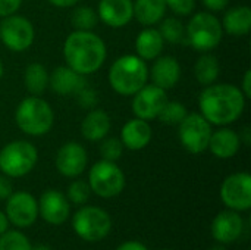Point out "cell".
<instances>
[{
	"instance_id": "23",
	"label": "cell",
	"mask_w": 251,
	"mask_h": 250,
	"mask_svg": "<svg viewBox=\"0 0 251 250\" xmlns=\"http://www.w3.org/2000/svg\"><path fill=\"white\" fill-rule=\"evenodd\" d=\"M163 47H165V40L159 32V29L154 27H144L135 38L137 56H140L146 62L159 57L163 52Z\"/></svg>"
},
{
	"instance_id": "5",
	"label": "cell",
	"mask_w": 251,
	"mask_h": 250,
	"mask_svg": "<svg viewBox=\"0 0 251 250\" xmlns=\"http://www.w3.org/2000/svg\"><path fill=\"white\" fill-rule=\"evenodd\" d=\"M224 37V29L219 18L210 12L194 13L185 27V40L193 49L201 53L212 52L219 46Z\"/></svg>"
},
{
	"instance_id": "4",
	"label": "cell",
	"mask_w": 251,
	"mask_h": 250,
	"mask_svg": "<svg viewBox=\"0 0 251 250\" xmlns=\"http://www.w3.org/2000/svg\"><path fill=\"white\" fill-rule=\"evenodd\" d=\"M15 122L24 134L29 137H41L51 131L54 112L47 100L40 96H28L16 106Z\"/></svg>"
},
{
	"instance_id": "18",
	"label": "cell",
	"mask_w": 251,
	"mask_h": 250,
	"mask_svg": "<svg viewBox=\"0 0 251 250\" xmlns=\"http://www.w3.org/2000/svg\"><path fill=\"white\" fill-rule=\"evenodd\" d=\"M149 78H151V84L171 90L181 80V65L174 56H159L154 59L151 69L149 71Z\"/></svg>"
},
{
	"instance_id": "10",
	"label": "cell",
	"mask_w": 251,
	"mask_h": 250,
	"mask_svg": "<svg viewBox=\"0 0 251 250\" xmlns=\"http://www.w3.org/2000/svg\"><path fill=\"white\" fill-rule=\"evenodd\" d=\"M35 38L32 22L21 15H10L0 21V41L15 53L28 50Z\"/></svg>"
},
{
	"instance_id": "39",
	"label": "cell",
	"mask_w": 251,
	"mask_h": 250,
	"mask_svg": "<svg viewBox=\"0 0 251 250\" xmlns=\"http://www.w3.org/2000/svg\"><path fill=\"white\" fill-rule=\"evenodd\" d=\"M241 91L243 94L246 96V99H250L251 97V69H247L244 72V77H243V83H241Z\"/></svg>"
},
{
	"instance_id": "46",
	"label": "cell",
	"mask_w": 251,
	"mask_h": 250,
	"mask_svg": "<svg viewBox=\"0 0 251 250\" xmlns=\"http://www.w3.org/2000/svg\"><path fill=\"white\" fill-rule=\"evenodd\" d=\"M3 72H4V66H3L1 59H0V80H1V77H3Z\"/></svg>"
},
{
	"instance_id": "19",
	"label": "cell",
	"mask_w": 251,
	"mask_h": 250,
	"mask_svg": "<svg viewBox=\"0 0 251 250\" xmlns=\"http://www.w3.org/2000/svg\"><path fill=\"white\" fill-rule=\"evenodd\" d=\"M241 147V140L237 131L228 127H219L216 131H212L207 149L218 159H231L234 158Z\"/></svg>"
},
{
	"instance_id": "15",
	"label": "cell",
	"mask_w": 251,
	"mask_h": 250,
	"mask_svg": "<svg viewBox=\"0 0 251 250\" xmlns=\"http://www.w3.org/2000/svg\"><path fill=\"white\" fill-rule=\"evenodd\" d=\"M38 214L47 224L60 225L69 218V200L59 190H46L38 202Z\"/></svg>"
},
{
	"instance_id": "3",
	"label": "cell",
	"mask_w": 251,
	"mask_h": 250,
	"mask_svg": "<svg viewBox=\"0 0 251 250\" xmlns=\"http://www.w3.org/2000/svg\"><path fill=\"white\" fill-rule=\"evenodd\" d=\"M109 84L121 96H134L149 81V66L137 55H124L113 60L109 75Z\"/></svg>"
},
{
	"instance_id": "27",
	"label": "cell",
	"mask_w": 251,
	"mask_h": 250,
	"mask_svg": "<svg viewBox=\"0 0 251 250\" xmlns=\"http://www.w3.org/2000/svg\"><path fill=\"white\" fill-rule=\"evenodd\" d=\"M219 74H221V65H219V60L216 56H213L207 52V53H203L197 59V62L194 65V75L200 85L207 87V85L216 83Z\"/></svg>"
},
{
	"instance_id": "8",
	"label": "cell",
	"mask_w": 251,
	"mask_h": 250,
	"mask_svg": "<svg viewBox=\"0 0 251 250\" xmlns=\"http://www.w3.org/2000/svg\"><path fill=\"white\" fill-rule=\"evenodd\" d=\"M72 228L85 242H100L109 236L112 230L110 215L97 206H85L75 212L72 218Z\"/></svg>"
},
{
	"instance_id": "45",
	"label": "cell",
	"mask_w": 251,
	"mask_h": 250,
	"mask_svg": "<svg viewBox=\"0 0 251 250\" xmlns=\"http://www.w3.org/2000/svg\"><path fill=\"white\" fill-rule=\"evenodd\" d=\"M209 250H228L225 248V245H222V243H219V245H215V246H212Z\"/></svg>"
},
{
	"instance_id": "13",
	"label": "cell",
	"mask_w": 251,
	"mask_h": 250,
	"mask_svg": "<svg viewBox=\"0 0 251 250\" xmlns=\"http://www.w3.org/2000/svg\"><path fill=\"white\" fill-rule=\"evenodd\" d=\"M6 217L10 224L26 228L32 225L38 218V202L28 192L12 193L6 199Z\"/></svg>"
},
{
	"instance_id": "17",
	"label": "cell",
	"mask_w": 251,
	"mask_h": 250,
	"mask_svg": "<svg viewBox=\"0 0 251 250\" xmlns=\"http://www.w3.org/2000/svg\"><path fill=\"white\" fill-rule=\"evenodd\" d=\"M212 236L218 243L229 245L240 239L244 231V221L237 211L228 209L218 214L210 227Z\"/></svg>"
},
{
	"instance_id": "30",
	"label": "cell",
	"mask_w": 251,
	"mask_h": 250,
	"mask_svg": "<svg viewBox=\"0 0 251 250\" xmlns=\"http://www.w3.org/2000/svg\"><path fill=\"white\" fill-rule=\"evenodd\" d=\"M188 111L184 103L181 102H171L168 100L163 109L160 111L157 119L166 125H179L181 121L187 116Z\"/></svg>"
},
{
	"instance_id": "47",
	"label": "cell",
	"mask_w": 251,
	"mask_h": 250,
	"mask_svg": "<svg viewBox=\"0 0 251 250\" xmlns=\"http://www.w3.org/2000/svg\"><path fill=\"white\" fill-rule=\"evenodd\" d=\"M163 250H172V249H163Z\"/></svg>"
},
{
	"instance_id": "44",
	"label": "cell",
	"mask_w": 251,
	"mask_h": 250,
	"mask_svg": "<svg viewBox=\"0 0 251 250\" xmlns=\"http://www.w3.org/2000/svg\"><path fill=\"white\" fill-rule=\"evenodd\" d=\"M31 250H51V248L47 245H37V246L31 248Z\"/></svg>"
},
{
	"instance_id": "29",
	"label": "cell",
	"mask_w": 251,
	"mask_h": 250,
	"mask_svg": "<svg viewBox=\"0 0 251 250\" xmlns=\"http://www.w3.org/2000/svg\"><path fill=\"white\" fill-rule=\"evenodd\" d=\"M159 27V32L162 34L165 43L179 44L185 40V25L178 18H166L162 19Z\"/></svg>"
},
{
	"instance_id": "12",
	"label": "cell",
	"mask_w": 251,
	"mask_h": 250,
	"mask_svg": "<svg viewBox=\"0 0 251 250\" xmlns=\"http://www.w3.org/2000/svg\"><path fill=\"white\" fill-rule=\"evenodd\" d=\"M168 100L169 99L166 90L154 84H146L132 96V113L135 115V118L150 122L153 119H157L160 111L163 109Z\"/></svg>"
},
{
	"instance_id": "43",
	"label": "cell",
	"mask_w": 251,
	"mask_h": 250,
	"mask_svg": "<svg viewBox=\"0 0 251 250\" xmlns=\"http://www.w3.org/2000/svg\"><path fill=\"white\" fill-rule=\"evenodd\" d=\"M7 228H9V220H7V217H6V214L0 211V236H1L4 231H7Z\"/></svg>"
},
{
	"instance_id": "24",
	"label": "cell",
	"mask_w": 251,
	"mask_h": 250,
	"mask_svg": "<svg viewBox=\"0 0 251 250\" xmlns=\"http://www.w3.org/2000/svg\"><path fill=\"white\" fill-rule=\"evenodd\" d=\"M224 32L231 35H247L251 29V9L249 6H235L224 15L222 21Z\"/></svg>"
},
{
	"instance_id": "20",
	"label": "cell",
	"mask_w": 251,
	"mask_h": 250,
	"mask_svg": "<svg viewBox=\"0 0 251 250\" xmlns=\"http://www.w3.org/2000/svg\"><path fill=\"white\" fill-rule=\"evenodd\" d=\"M84 85H87L84 75L66 65L54 68L49 78V87L60 96H75Z\"/></svg>"
},
{
	"instance_id": "1",
	"label": "cell",
	"mask_w": 251,
	"mask_h": 250,
	"mask_svg": "<svg viewBox=\"0 0 251 250\" xmlns=\"http://www.w3.org/2000/svg\"><path fill=\"white\" fill-rule=\"evenodd\" d=\"M246 96L234 84H210L204 87L199 97L200 113L218 127H228L241 118L246 109Z\"/></svg>"
},
{
	"instance_id": "9",
	"label": "cell",
	"mask_w": 251,
	"mask_h": 250,
	"mask_svg": "<svg viewBox=\"0 0 251 250\" xmlns=\"http://www.w3.org/2000/svg\"><path fill=\"white\" fill-rule=\"evenodd\" d=\"M212 131V124L200 112H193L178 125V139L187 152L200 155L207 150Z\"/></svg>"
},
{
	"instance_id": "25",
	"label": "cell",
	"mask_w": 251,
	"mask_h": 250,
	"mask_svg": "<svg viewBox=\"0 0 251 250\" xmlns=\"http://www.w3.org/2000/svg\"><path fill=\"white\" fill-rule=\"evenodd\" d=\"M165 0H135L134 1V18L143 27L157 25L166 13Z\"/></svg>"
},
{
	"instance_id": "36",
	"label": "cell",
	"mask_w": 251,
	"mask_h": 250,
	"mask_svg": "<svg viewBox=\"0 0 251 250\" xmlns=\"http://www.w3.org/2000/svg\"><path fill=\"white\" fill-rule=\"evenodd\" d=\"M24 0H0V18L15 15L22 6Z\"/></svg>"
},
{
	"instance_id": "38",
	"label": "cell",
	"mask_w": 251,
	"mask_h": 250,
	"mask_svg": "<svg viewBox=\"0 0 251 250\" xmlns=\"http://www.w3.org/2000/svg\"><path fill=\"white\" fill-rule=\"evenodd\" d=\"M231 0H201V3L210 10V12H221L228 7Z\"/></svg>"
},
{
	"instance_id": "11",
	"label": "cell",
	"mask_w": 251,
	"mask_h": 250,
	"mask_svg": "<svg viewBox=\"0 0 251 250\" xmlns=\"http://www.w3.org/2000/svg\"><path fill=\"white\" fill-rule=\"evenodd\" d=\"M221 199L232 211L244 212L251 208V175L235 172L228 175L221 186Z\"/></svg>"
},
{
	"instance_id": "2",
	"label": "cell",
	"mask_w": 251,
	"mask_h": 250,
	"mask_svg": "<svg viewBox=\"0 0 251 250\" xmlns=\"http://www.w3.org/2000/svg\"><path fill=\"white\" fill-rule=\"evenodd\" d=\"M63 57L66 66L85 77L103 66L107 57V47L96 32L74 29L63 43Z\"/></svg>"
},
{
	"instance_id": "35",
	"label": "cell",
	"mask_w": 251,
	"mask_h": 250,
	"mask_svg": "<svg viewBox=\"0 0 251 250\" xmlns=\"http://www.w3.org/2000/svg\"><path fill=\"white\" fill-rule=\"evenodd\" d=\"M169 7L178 16H190L196 9V0H165Z\"/></svg>"
},
{
	"instance_id": "7",
	"label": "cell",
	"mask_w": 251,
	"mask_h": 250,
	"mask_svg": "<svg viewBox=\"0 0 251 250\" xmlns=\"http://www.w3.org/2000/svg\"><path fill=\"white\" fill-rule=\"evenodd\" d=\"M88 186L97 196L112 199L124 192L125 174L116 162L101 159L91 167L88 172Z\"/></svg>"
},
{
	"instance_id": "6",
	"label": "cell",
	"mask_w": 251,
	"mask_h": 250,
	"mask_svg": "<svg viewBox=\"0 0 251 250\" xmlns=\"http://www.w3.org/2000/svg\"><path fill=\"white\" fill-rule=\"evenodd\" d=\"M38 162V150L28 140H13L0 150V171L9 178L29 174Z\"/></svg>"
},
{
	"instance_id": "28",
	"label": "cell",
	"mask_w": 251,
	"mask_h": 250,
	"mask_svg": "<svg viewBox=\"0 0 251 250\" xmlns=\"http://www.w3.org/2000/svg\"><path fill=\"white\" fill-rule=\"evenodd\" d=\"M99 22L97 12L90 6H78L71 15V24L78 31H93Z\"/></svg>"
},
{
	"instance_id": "41",
	"label": "cell",
	"mask_w": 251,
	"mask_h": 250,
	"mask_svg": "<svg viewBox=\"0 0 251 250\" xmlns=\"http://www.w3.org/2000/svg\"><path fill=\"white\" fill-rule=\"evenodd\" d=\"M47 1H49L51 6L65 9V7H72V6H75L79 0H47Z\"/></svg>"
},
{
	"instance_id": "22",
	"label": "cell",
	"mask_w": 251,
	"mask_h": 250,
	"mask_svg": "<svg viewBox=\"0 0 251 250\" xmlns=\"http://www.w3.org/2000/svg\"><path fill=\"white\" fill-rule=\"evenodd\" d=\"M112 128L110 116L106 111L94 108L87 112L81 122V136L88 141H101Z\"/></svg>"
},
{
	"instance_id": "26",
	"label": "cell",
	"mask_w": 251,
	"mask_h": 250,
	"mask_svg": "<svg viewBox=\"0 0 251 250\" xmlns=\"http://www.w3.org/2000/svg\"><path fill=\"white\" fill-rule=\"evenodd\" d=\"M50 74L41 63H31L24 72V85L31 96H41L49 87Z\"/></svg>"
},
{
	"instance_id": "16",
	"label": "cell",
	"mask_w": 251,
	"mask_h": 250,
	"mask_svg": "<svg viewBox=\"0 0 251 250\" xmlns=\"http://www.w3.org/2000/svg\"><path fill=\"white\" fill-rule=\"evenodd\" d=\"M99 19L110 28H124L134 19L132 0H100L97 7Z\"/></svg>"
},
{
	"instance_id": "21",
	"label": "cell",
	"mask_w": 251,
	"mask_h": 250,
	"mask_svg": "<svg viewBox=\"0 0 251 250\" xmlns=\"http://www.w3.org/2000/svg\"><path fill=\"white\" fill-rule=\"evenodd\" d=\"M153 133L149 121L134 118L125 122L121 130V141L124 147L129 150H141L147 147L151 141Z\"/></svg>"
},
{
	"instance_id": "40",
	"label": "cell",
	"mask_w": 251,
	"mask_h": 250,
	"mask_svg": "<svg viewBox=\"0 0 251 250\" xmlns=\"http://www.w3.org/2000/svg\"><path fill=\"white\" fill-rule=\"evenodd\" d=\"M116 250H149L140 242H125Z\"/></svg>"
},
{
	"instance_id": "33",
	"label": "cell",
	"mask_w": 251,
	"mask_h": 250,
	"mask_svg": "<svg viewBox=\"0 0 251 250\" xmlns=\"http://www.w3.org/2000/svg\"><path fill=\"white\" fill-rule=\"evenodd\" d=\"M91 189L85 181L76 180L69 184L68 187V200H71L75 205H84L90 199Z\"/></svg>"
},
{
	"instance_id": "14",
	"label": "cell",
	"mask_w": 251,
	"mask_h": 250,
	"mask_svg": "<svg viewBox=\"0 0 251 250\" xmlns=\"http://www.w3.org/2000/svg\"><path fill=\"white\" fill-rule=\"evenodd\" d=\"M54 164L59 174L66 178H75L85 171L88 155L82 144L76 141H68L59 147Z\"/></svg>"
},
{
	"instance_id": "32",
	"label": "cell",
	"mask_w": 251,
	"mask_h": 250,
	"mask_svg": "<svg viewBox=\"0 0 251 250\" xmlns=\"http://www.w3.org/2000/svg\"><path fill=\"white\" fill-rule=\"evenodd\" d=\"M122 153H124V144H122L121 139H116V137H104L101 140V144H100L101 159L110 161V162H116L118 159H121Z\"/></svg>"
},
{
	"instance_id": "42",
	"label": "cell",
	"mask_w": 251,
	"mask_h": 250,
	"mask_svg": "<svg viewBox=\"0 0 251 250\" xmlns=\"http://www.w3.org/2000/svg\"><path fill=\"white\" fill-rule=\"evenodd\" d=\"M238 136H240V140H241V143H244L246 146H250V143H251V128L250 127H244Z\"/></svg>"
},
{
	"instance_id": "37",
	"label": "cell",
	"mask_w": 251,
	"mask_h": 250,
	"mask_svg": "<svg viewBox=\"0 0 251 250\" xmlns=\"http://www.w3.org/2000/svg\"><path fill=\"white\" fill-rule=\"evenodd\" d=\"M12 193H13V187L9 177L0 175V200H6Z\"/></svg>"
},
{
	"instance_id": "31",
	"label": "cell",
	"mask_w": 251,
	"mask_h": 250,
	"mask_svg": "<svg viewBox=\"0 0 251 250\" xmlns=\"http://www.w3.org/2000/svg\"><path fill=\"white\" fill-rule=\"evenodd\" d=\"M31 243L21 231H4L0 236V250H31Z\"/></svg>"
},
{
	"instance_id": "34",
	"label": "cell",
	"mask_w": 251,
	"mask_h": 250,
	"mask_svg": "<svg viewBox=\"0 0 251 250\" xmlns=\"http://www.w3.org/2000/svg\"><path fill=\"white\" fill-rule=\"evenodd\" d=\"M75 96H76L78 105L85 111H91L97 108L99 105V93L88 85H84Z\"/></svg>"
}]
</instances>
